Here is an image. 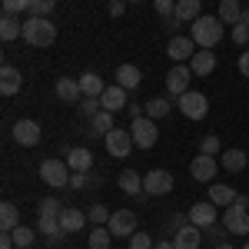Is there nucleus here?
I'll use <instances>...</instances> for the list:
<instances>
[{
    "mask_svg": "<svg viewBox=\"0 0 249 249\" xmlns=\"http://www.w3.org/2000/svg\"><path fill=\"white\" fill-rule=\"evenodd\" d=\"M223 27H226V23L219 17H196L190 23V37L199 50H210V47H216V43L223 40Z\"/></svg>",
    "mask_w": 249,
    "mask_h": 249,
    "instance_id": "obj_1",
    "label": "nucleus"
},
{
    "mask_svg": "<svg viewBox=\"0 0 249 249\" xmlns=\"http://www.w3.org/2000/svg\"><path fill=\"white\" fill-rule=\"evenodd\" d=\"M23 40L30 47H50L57 40V27L50 17H27L23 20Z\"/></svg>",
    "mask_w": 249,
    "mask_h": 249,
    "instance_id": "obj_2",
    "label": "nucleus"
},
{
    "mask_svg": "<svg viewBox=\"0 0 249 249\" xmlns=\"http://www.w3.org/2000/svg\"><path fill=\"white\" fill-rule=\"evenodd\" d=\"M223 226H226L232 236H246L249 232V199L246 196H236L232 206H226V213H223Z\"/></svg>",
    "mask_w": 249,
    "mask_h": 249,
    "instance_id": "obj_3",
    "label": "nucleus"
},
{
    "mask_svg": "<svg viewBox=\"0 0 249 249\" xmlns=\"http://www.w3.org/2000/svg\"><path fill=\"white\" fill-rule=\"evenodd\" d=\"M70 176H73V170L67 166V160H43L40 163V179L43 183H50V186H70Z\"/></svg>",
    "mask_w": 249,
    "mask_h": 249,
    "instance_id": "obj_4",
    "label": "nucleus"
},
{
    "mask_svg": "<svg viewBox=\"0 0 249 249\" xmlns=\"http://www.w3.org/2000/svg\"><path fill=\"white\" fill-rule=\"evenodd\" d=\"M176 103H179V113L186 116V120H203V116L210 113V100H206V93H196V90H186Z\"/></svg>",
    "mask_w": 249,
    "mask_h": 249,
    "instance_id": "obj_5",
    "label": "nucleus"
},
{
    "mask_svg": "<svg viewBox=\"0 0 249 249\" xmlns=\"http://www.w3.org/2000/svg\"><path fill=\"white\" fill-rule=\"evenodd\" d=\"M130 133H133V143L140 150H150L156 140H160V130L153 126V116H140L130 123Z\"/></svg>",
    "mask_w": 249,
    "mask_h": 249,
    "instance_id": "obj_6",
    "label": "nucleus"
},
{
    "mask_svg": "<svg viewBox=\"0 0 249 249\" xmlns=\"http://www.w3.org/2000/svg\"><path fill=\"white\" fill-rule=\"evenodd\" d=\"M103 146H107V153L110 156H130V150H133V133L130 130H120V126H113L110 133L103 136Z\"/></svg>",
    "mask_w": 249,
    "mask_h": 249,
    "instance_id": "obj_7",
    "label": "nucleus"
},
{
    "mask_svg": "<svg viewBox=\"0 0 249 249\" xmlns=\"http://www.w3.org/2000/svg\"><path fill=\"white\" fill-rule=\"evenodd\" d=\"M143 193H146V196H166V193H173V173L150 170L143 176Z\"/></svg>",
    "mask_w": 249,
    "mask_h": 249,
    "instance_id": "obj_8",
    "label": "nucleus"
},
{
    "mask_svg": "<svg viewBox=\"0 0 249 249\" xmlns=\"http://www.w3.org/2000/svg\"><path fill=\"white\" fill-rule=\"evenodd\" d=\"M190 80H193V70L183 67V63H176L170 73H166V90H170V96H183L190 90Z\"/></svg>",
    "mask_w": 249,
    "mask_h": 249,
    "instance_id": "obj_9",
    "label": "nucleus"
},
{
    "mask_svg": "<svg viewBox=\"0 0 249 249\" xmlns=\"http://www.w3.org/2000/svg\"><path fill=\"white\" fill-rule=\"evenodd\" d=\"M107 226H110L113 236H123V239H126V236H133V232H136V213L133 210H116L113 216H110Z\"/></svg>",
    "mask_w": 249,
    "mask_h": 249,
    "instance_id": "obj_10",
    "label": "nucleus"
},
{
    "mask_svg": "<svg viewBox=\"0 0 249 249\" xmlns=\"http://www.w3.org/2000/svg\"><path fill=\"white\" fill-rule=\"evenodd\" d=\"M216 170H219V163H216L213 156H206V153H199L190 163V176L196 179V183H210V179H216Z\"/></svg>",
    "mask_w": 249,
    "mask_h": 249,
    "instance_id": "obj_11",
    "label": "nucleus"
},
{
    "mask_svg": "<svg viewBox=\"0 0 249 249\" xmlns=\"http://www.w3.org/2000/svg\"><path fill=\"white\" fill-rule=\"evenodd\" d=\"M190 223L193 226H199V230H206L213 223H219V210H216V203H193L190 206Z\"/></svg>",
    "mask_w": 249,
    "mask_h": 249,
    "instance_id": "obj_12",
    "label": "nucleus"
},
{
    "mask_svg": "<svg viewBox=\"0 0 249 249\" xmlns=\"http://www.w3.org/2000/svg\"><path fill=\"white\" fill-rule=\"evenodd\" d=\"M14 140L20 146H37L40 143V123L37 120H17L14 123Z\"/></svg>",
    "mask_w": 249,
    "mask_h": 249,
    "instance_id": "obj_13",
    "label": "nucleus"
},
{
    "mask_svg": "<svg viewBox=\"0 0 249 249\" xmlns=\"http://www.w3.org/2000/svg\"><path fill=\"white\" fill-rule=\"evenodd\" d=\"M199 243H203V230L193 226V223H186V226H179L173 232V246L176 249H199Z\"/></svg>",
    "mask_w": 249,
    "mask_h": 249,
    "instance_id": "obj_14",
    "label": "nucleus"
},
{
    "mask_svg": "<svg viewBox=\"0 0 249 249\" xmlns=\"http://www.w3.org/2000/svg\"><path fill=\"white\" fill-rule=\"evenodd\" d=\"M87 223H90V216H87L83 210H77V206H63V213H60V226H63V232H80Z\"/></svg>",
    "mask_w": 249,
    "mask_h": 249,
    "instance_id": "obj_15",
    "label": "nucleus"
},
{
    "mask_svg": "<svg viewBox=\"0 0 249 249\" xmlns=\"http://www.w3.org/2000/svg\"><path fill=\"white\" fill-rule=\"evenodd\" d=\"M166 53H170V60H176V63H186V60H193V53H196V43H193V37H173L170 47H166Z\"/></svg>",
    "mask_w": 249,
    "mask_h": 249,
    "instance_id": "obj_16",
    "label": "nucleus"
},
{
    "mask_svg": "<svg viewBox=\"0 0 249 249\" xmlns=\"http://www.w3.org/2000/svg\"><path fill=\"white\" fill-rule=\"evenodd\" d=\"M190 70H193V77H210L216 70V53L213 50H196L190 60Z\"/></svg>",
    "mask_w": 249,
    "mask_h": 249,
    "instance_id": "obj_17",
    "label": "nucleus"
},
{
    "mask_svg": "<svg viewBox=\"0 0 249 249\" xmlns=\"http://www.w3.org/2000/svg\"><path fill=\"white\" fill-rule=\"evenodd\" d=\"M20 87H23V77H20V70L17 67H0V93L3 96H14L20 93Z\"/></svg>",
    "mask_w": 249,
    "mask_h": 249,
    "instance_id": "obj_18",
    "label": "nucleus"
},
{
    "mask_svg": "<svg viewBox=\"0 0 249 249\" xmlns=\"http://www.w3.org/2000/svg\"><path fill=\"white\" fill-rule=\"evenodd\" d=\"M53 90H57V100H63V103H80V100H83L80 80H73V77H60Z\"/></svg>",
    "mask_w": 249,
    "mask_h": 249,
    "instance_id": "obj_19",
    "label": "nucleus"
},
{
    "mask_svg": "<svg viewBox=\"0 0 249 249\" xmlns=\"http://www.w3.org/2000/svg\"><path fill=\"white\" fill-rule=\"evenodd\" d=\"M23 37V23H20V14H3L0 17V40L10 43V40Z\"/></svg>",
    "mask_w": 249,
    "mask_h": 249,
    "instance_id": "obj_20",
    "label": "nucleus"
},
{
    "mask_svg": "<svg viewBox=\"0 0 249 249\" xmlns=\"http://www.w3.org/2000/svg\"><path fill=\"white\" fill-rule=\"evenodd\" d=\"M67 166H70L73 173H90V166H93V153H90V150H83V146L67 150Z\"/></svg>",
    "mask_w": 249,
    "mask_h": 249,
    "instance_id": "obj_21",
    "label": "nucleus"
},
{
    "mask_svg": "<svg viewBox=\"0 0 249 249\" xmlns=\"http://www.w3.org/2000/svg\"><path fill=\"white\" fill-rule=\"evenodd\" d=\"M100 107H103V110H110V113L123 110V107H126V90H123V87H107L103 96H100Z\"/></svg>",
    "mask_w": 249,
    "mask_h": 249,
    "instance_id": "obj_22",
    "label": "nucleus"
},
{
    "mask_svg": "<svg viewBox=\"0 0 249 249\" xmlns=\"http://www.w3.org/2000/svg\"><path fill=\"white\" fill-rule=\"evenodd\" d=\"M140 80H143V73H140V67H133V63H123L116 70V87H123V90H136Z\"/></svg>",
    "mask_w": 249,
    "mask_h": 249,
    "instance_id": "obj_23",
    "label": "nucleus"
},
{
    "mask_svg": "<svg viewBox=\"0 0 249 249\" xmlns=\"http://www.w3.org/2000/svg\"><path fill=\"white\" fill-rule=\"evenodd\" d=\"M116 183H120V190L130 193V196H143V176L136 170H123L116 176Z\"/></svg>",
    "mask_w": 249,
    "mask_h": 249,
    "instance_id": "obj_24",
    "label": "nucleus"
},
{
    "mask_svg": "<svg viewBox=\"0 0 249 249\" xmlns=\"http://www.w3.org/2000/svg\"><path fill=\"white\" fill-rule=\"evenodd\" d=\"M173 17L179 23H193L196 17H203V7H199V0H176V14Z\"/></svg>",
    "mask_w": 249,
    "mask_h": 249,
    "instance_id": "obj_25",
    "label": "nucleus"
},
{
    "mask_svg": "<svg viewBox=\"0 0 249 249\" xmlns=\"http://www.w3.org/2000/svg\"><path fill=\"white\" fill-rule=\"evenodd\" d=\"M243 10L246 7H239V0H219V14L216 17L223 20V23H230V27H236L243 20Z\"/></svg>",
    "mask_w": 249,
    "mask_h": 249,
    "instance_id": "obj_26",
    "label": "nucleus"
},
{
    "mask_svg": "<svg viewBox=\"0 0 249 249\" xmlns=\"http://www.w3.org/2000/svg\"><path fill=\"white\" fill-rule=\"evenodd\" d=\"M37 232H43V236H50L53 243L67 236V232H63V226H60V216H40V223H37Z\"/></svg>",
    "mask_w": 249,
    "mask_h": 249,
    "instance_id": "obj_27",
    "label": "nucleus"
},
{
    "mask_svg": "<svg viewBox=\"0 0 249 249\" xmlns=\"http://www.w3.org/2000/svg\"><path fill=\"white\" fill-rule=\"evenodd\" d=\"M170 110H173V100H170V96H153V100H146V116H153V120L170 116Z\"/></svg>",
    "mask_w": 249,
    "mask_h": 249,
    "instance_id": "obj_28",
    "label": "nucleus"
},
{
    "mask_svg": "<svg viewBox=\"0 0 249 249\" xmlns=\"http://www.w3.org/2000/svg\"><path fill=\"white\" fill-rule=\"evenodd\" d=\"M17 226H20L17 206H14V203H3V206H0V230H3V232H14Z\"/></svg>",
    "mask_w": 249,
    "mask_h": 249,
    "instance_id": "obj_29",
    "label": "nucleus"
},
{
    "mask_svg": "<svg viewBox=\"0 0 249 249\" xmlns=\"http://www.w3.org/2000/svg\"><path fill=\"white\" fill-rule=\"evenodd\" d=\"M110 130H113V113H110V110H100V113L90 120V133L93 136H107Z\"/></svg>",
    "mask_w": 249,
    "mask_h": 249,
    "instance_id": "obj_30",
    "label": "nucleus"
},
{
    "mask_svg": "<svg viewBox=\"0 0 249 249\" xmlns=\"http://www.w3.org/2000/svg\"><path fill=\"white\" fill-rule=\"evenodd\" d=\"M232 199H236V193L226 183H213L210 186V203H216V206H232Z\"/></svg>",
    "mask_w": 249,
    "mask_h": 249,
    "instance_id": "obj_31",
    "label": "nucleus"
},
{
    "mask_svg": "<svg viewBox=\"0 0 249 249\" xmlns=\"http://www.w3.org/2000/svg\"><path fill=\"white\" fill-rule=\"evenodd\" d=\"M80 90H83V96H103V80H100V73H83L80 77Z\"/></svg>",
    "mask_w": 249,
    "mask_h": 249,
    "instance_id": "obj_32",
    "label": "nucleus"
},
{
    "mask_svg": "<svg viewBox=\"0 0 249 249\" xmlns=\"http://www.w3.org/2000/svg\"><path fill=\"white\" fill-rule=\"evenodd\" d=\"M219 163H223V170L239 173V170H246V153H243V150H226Z\"/></svg>",
    "mask_w": 249,
    "mask_h": 249,
    "instance_id": "obj_33",
    "label": "nucleus"
},
{
    "mask_svg": "<svg viewBox=\"0 0 249 249\" xmlns=\"http://www.w3.org/2000/svg\"><path fill=\"white\" fill-rule=\"evenodd\" d=\"M110 239H113L110 226H93L90 230V249H110Z\"/></svg>",
    "mask_w": 249,
    "mask_h": 249,
    "instance_id": "obj_34",
    "label": "nucleus"
},
{
    "mask_svg": "<svg viewBox=\"0 0 249 249\" xmlns=\"http://www.w3.org/2000/svg\"><path fill=\"white\" fill-rule=\"evenodd\" d=\"M10 236H14V246H17V249H30V246H34V239H37V232L27 230V226H17Z\"/></svg>",
    "mask_w": 249,
    "mask_h": 249,
    "instance_id": "obj_35",
    "label": "nucleus"
},
{
    "mask_svg": "<svg viewBox=\"0 0 249 249\" xmlns=\"http://www.w3.org/2000/svg\"><path fill=\"white\" fill-rule=\"evenodd\" d=\"M57 0H30V17H50Z\"/></svg>",
    "mask_w": 249,
    "mask_h": 249,
    "instance_id": "obj_36",
    "label": "nucleus"
},
{
    "mask_svg": "<svg viewBox=\"0 0 249 249\" xmlns=\"http://www.w3.org/2000/svg\"><path fill=\"white\" fill-rule=\"evenodd\" d=\"M87 216H90V223H93V226H107L113 213L107 210V206H100V203H96V206H90V210H87Z\"/></svg>",
    "mask_w": 249,
    "mask_h": 249,
    "instance_id": "obj_37",
    "label": "nucleus"
},
{
    "mask_svg": "<svg viewBox=\"0 0 249 249\" xmlns=\"http://www.w3.org/2000/svg\"><path fill=\"white\" fill-rule=\"evenodd\" d=\"M77 107H80V113H83V116H90V120H93V116L100 113V110H103V107H100V96H83Z\"/></svg>",
    "mask_w": 249,
    "mask_h": 249,
    "instance_id": "obj_38",
    "label": "nucleus"
},
{
    "mask_svg": "<svg viewBox=\"0 0 249 249\" xmlns=\"http://www.w3.org/2000/svg\"><path fill=\"white\" fill-rule=\"evenodd\" d=\"M3 14H30V0H3Z\"/></svg>",
    "mask_w": 249,
    "mask_h": 249,
    "instance_id": "obj_39",
    "label": "nucleus"
},
{
    "mask_svg": "<svg viewBox=\"0 0 249 249\" xmlns=\"http://www.w3.org/2000/svg\"><path fill=\"white\" fill-rule=\"evenodd\" d=\"M226 226H219V223H213V226H206V239H210L213 246H219V243H226V239H223V236H226Z\"/></svg>",
    "mask_w": 249,
    "mask_h": 249,
    "instance_id": "obj_40",
    "label": "nucleus"
},
{
    "mask_svg": "<svg viewBox=\"0 0 249 249\" xmlns=\"http://www.w3.org/2000/svg\"><path fill=\"white\" fill-rule=\"evenodd\" d=\"M63 213V203L60 199H43L40 203V216H60Z\"/></svg>",
    "mask_w": 249,
    "mask_h": 249,
    "instance_id": "obj_41",
    "label": "nucleus"
},
{
    "mask_svg": "<svg viewBox=\"0 0 249 249\" xmlns=\"http://www.w3.org/2000/svg\"><path fill=\"white\" fill-rule=\"evenodd\" d=\"M153 7H156V14H160L163 20H170L173 14H176V0H156Z\"/></svg>",
    "mask_w": 249,
    "mask_h": 249,
    "instance_id": "obj_42",
    "label": "nucleus"
},
{
    "mask_svg": "<svg viewBox=\"0 0 249 249\" xmlns=\"http://www.w3.org/2000/svg\"><path fill=\"white\" fill-rule=\"evenodd\" d=\"M130 249H153V239L146 232H133L130 236Z\"/></svg>",
    "mask_w": 249,
    "mask_h": 249,
    "instance_id": "obj_43",
    "label": "nucleus"
},
{
    "mask_svg": "<svg viewBox=\"0 0 249 249\" xmlns=\"http://www.w3.org/2000/svg\"><path fill=\"white\" fill-rule=\"evenodd\" d=\"M199 153H206V156L219 153V136H203V143H199Z\"/></svg>",
    "mask_w": 249,
    "mask_h": 249,
    "instance_id": "obj_44",
    "label": "nucleus"
},
{
    "mask_svg": "<svg viewBox=\"0 0 249 249\" xmlns=\"http://www.w3.org/2000/svg\"><path fill=\"white\" fill-rule=\"evenodd\" d=\"M232 43H239V47L249 43V27L246 23H236V27H232Z\"/></svg>",
    "mask_w": 249,
    "mask_h": 249,
    "instance_id": "obj_45",
    "label": "nucleus"
},
{
    "mask_svg": "<svg viewBox=\"0 0 249 249\" xmlns=\"http://www.w3.org/2000/svg\"><path fill=\"white\" fill-rule=\"evenodd\" d=\"M87 183H90V176H87V173H73V176H70V186H73V190H83Z\"/></svg>",
    "mask_w": 249,
    "mask_h": 249,
    "instance_id": "obj_46",
    "label": "nucleus"
},
{
    "mask_svg": "<svg viewBox=\"0 0 249 249\" xmlns=\"http://www.w3.org/2000/svg\"><path fill=\"white\" fill-rule=\"evenodd\" d=\"M126 10V0H110V17H123Z\"/></svg>",
    "mask_w": 249,
    "mask_h": 249,
    "instance_id": "obj_47",
    "label": "nucleus"
},
{
    "mask_svg": "<svg viewBox=\"0 0 249 249\" xmlns=\"http://www.w3.org/2000/svg\"><path fill=\"white\" fill-rule=\"evenodd\" d=\"M239 73H243V77H249V50L239 57Z\"/></svg>",
    "mask_w": 249,
    "mask_h": 249,
    "instance_id": "obj_48",
    "label": "nucleus"
},
{
    "mask_svg": "<svg viewBox=\"0 0 249 249\" xmlns=\"http://www.w3.org/2000/svg\"><path fill=\"white\" fill-rule=\"evenodd\" d=\"M0 249H14V236L10 232H0Z\"/></svg>",
    "mask_w": 249,
    "mask_h": 249,
    "instance_id": "obj_49",
    "label": "nucleus"
},
{
    "mask_svg": "<svg viewBox=\"0 0 249 249\" xmlns=\"http://www.w3.org/2000/svg\"><path fill=\"white\" fill-rule=\"evenodd\" d=\"M153 249H176V246H173V239H163V243H153Z\"/></svg>",
    "mask_w": 249,
    "mask_h": 249,
    "instance_id": "obj_50",
    "label": "nucleus"
},
{
    "mask_svg": "<svg viewBox=\"0 0 249 249\" xmlns=\"http://www.w3.org/2000/svg\"><path fill=\"white\" fill-rule=\"evenodd\" d=\"M239 23H246V27H249V7L243 10V20H239Z\"/></svg>",
    "mask_w": 249,
    "mask_h": 249,
    "instance_id": "obj_51",
    "label": "nucleus"
},
{
    "mask_svg": "<svg viewBox=\"0 0 249 249\" xmlns=\"http://www.w3.org/2000/svg\"><path fill=\"white\" fill-rule=\"evenodd\" d=\"M213 249H236L232 243H219V246H213Z\"/></svg>",
    "mask_w": 249,
    "mask_h": 249,
    "instance_id": "obj_52",
    "label": "nucleus"
},
{
    "mask_svg": "<svg viewBox=\"0 0 249 249\" xmlns=\"http://www.w3.org/2000/svg\"><path fill=\"white\" fill-rule=\"evenodd\" d=\"M126 3H140V0H126Z\"/></svg>",
    "mask_w": 249,
    "mask_h": 249,
    "instance_id": "obj_53",
    "label": "nucleus"
},
{
    "mask_svg": "<svg viewBox=\"0 0 249 249\" xmlns=\"http://www.w3.org/2000/svg\"><path fill=\"white\" fill-rule=\"evenodd\" d=\"M243 249H249V243H246V246H243Z\"/></svg>",
    "mask_w": 249,
    "mask_h": 249,
    "instance_id": "obj_54",
    "label": "nucleus"
}]
</instances>
